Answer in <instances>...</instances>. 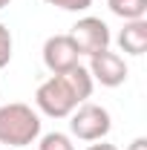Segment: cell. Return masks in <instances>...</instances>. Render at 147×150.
I'll return each instance as SVG.
<instances>
[{"label": "cell", "mask_w": 147, "mask_h": 150, "mask_svg": "<svg viewBox=\"0 0 147 150\" xmlns=\"http://www.w3.org/2000/svg\"><path fill=\"white\" fill-rule=\"evenodd\" d=\"M40 136V115L23 101L0 107V144L6 147H29Z\"/></svg>", "instance_id": "cell-1"}, {"label": "cell", "mask_w": 147, "mask_h": 150, "mask_svg": "<svg viewBox=\"0 0 147 150\" xmlns=\"http://www.w3.org/2000/svg\"><path fill=\"white\" fill-rule=\"evenodd\" d=\"M78 95L69 87L66 75H49L35 90V107L46 118H69V112L78 107Z\"/></svg>", "instance_id": "cell-2"}, {"label": "cell", "mask_w": 147, "mask_h": 150, "mask_svg": "<svg viewBox=\"0 0 147 150\" xmlns=\"http://www.w3.org/2000/svg\"><path fill=\"white\" fill-rule=\"evenodd\" d=\"M112 130V115L107 107L101 104H78L72 112H69V133L72 139H81V142H101L107 139V133Z\"/></svg>", "instance_id": "cell-3"}, {"label": "cell", "mask_w": 147, "mask_h": 150, "mask_svg": "<svg viewBox=\"0 0 147 150\" xmlns=\"http://www.w3.org/2000/svg\"><path fill=\"white\" fill-rule=\"evenodd\" d=\"M69 38L75 40V46H78V52L81 55H95V52H104V49H110V26L104 23L101 18H92V15H87V18H81L78 23L72 26V32H69Z\"/></svg>", "instance_id": "cell-4"}, {"label": "cell", "mask_w": 147, "mask_h": 150, "mask_svg": "<svg viewBox=\"0 0 147 150\" xmlns=\"http://www.w3.org/2000/svg\"><path fill=\"white\" fill-rule=\"evenodd\" d=\"M81 64V52L75 46V40L66 35H52L46 38L43 43V67L49 69L52 75H61V72H69L72 67Z\"/></svg>", "instance_id": "cell-5"}, {"label": "cell", "mask_w": 147, "mask_h": 150, "mask_svg": "<svg viewBox=\"0 0 147 150\" xmlns=\"http://www.w3.org/2000/svg\"><path fill=\"white\" fill-rule=\"evenodd\" d=\"M90 75L95 84H101V87H121L124 81H127V61L118 55V52H110V49H104V52H95L90 55Z\"/></svg>", "instance_id": "cell-6"}, {"label": "cell", "mask_w": 147, "mask_h": 150, "mask_svg": "<svg viewBox=\"0 0 147 150\" xmlns=\"http://www.w3.org/2000/svg\"><path fill=\"white\" fill-rule=\"evenodd\" d=\"M118 46L121 52L139 58L147 52V18L139 20H124V29L118 32Z\"/></svg>", "instance_id": "cell-7"}, {"label": "cell", "mask_w": 147, "mask_h": 150, "mask_svg": "<svg viewBox=\"0 0 147 150\" xmlns=\"http://www.w3.org/2000/svg\"><path fill=\"white\" fill-rule=\"evenodd\" d=\"M61 75H66V81H69V87L75 90V95H78V101H81V104L92 95L95 81H92L90 69H87L84 64H78V67H72V69H69V72H61Z\"/></svg>", "instance_id": "cell-8"}, {"label": "cell", "mask_w": 147, "mask_h": 150, "mask_svg": "<svg viewBox=\"0 0 147 150\" xmlns=\"http://www.w3.org/2000/svg\"><path fill=\"white\" fill-rule=\"evenodd\" d=\"M107 6L121 20H139L147 15V0H107Z\"/></svg>", "instance_id": "cell-9"}, {"label": "cell", "mask_w": 147, "mask_h": 150, "mask_svg": "<svg viewBox=\"0 0 147 150\" xmlns=\"http://www.w3.org/2000/svg\"><path fill=\"white\" fill-rule=\"evenodd\" d=\"M37 150H75V144H72V136L52 130V133L37 136Z\"/></svg>", "instance_id": "cell-10"}, {"label": "cell", "mask_w": 147, "mask_h": 150, "mask_svg": "<svg viewBox=\"0 0 147 150\" xmlns=\"http://www.w3.org/2000/svg\"><path fill=\"white\" fill-rule=\"evenodd\" d=\"M12 49H15V40H12V32L6 23H0V69L9 67L12 61Z\"/></svg>", "instance_id": "cell-11"}, {"label": "cell", "mask_w": 147, "mask_h": 150, "mask_svg": "<svg viewBox=\"0 0 147 150\" xmlns=\"http://www.w3.org/2000/svg\"><path fill=\"white\" fill-rule=\"evenodd\" d=\"M55 9H64V12H87L92 6V0H43Z\"/></svg>", "instance_id": "cell-12"}, {"label": "cell", "mask_w": 147, "mask_h": 150, "mask_svg": "<svg viewBox=\"0 0 147 150\" xmlns=\"http://www.w3.org/2000/svg\"><path fill=\"white\" fill-rule=\"evenodd\" d=\"M127 150H147V139L144 136H139V139H133L127 144Z\"/></svg>", "instance_id": "cell-13"}, {"label": "cell", "mask_w": 147, "mask_h": 150, "mask_svg": "<svg viewBox=\"0 0 147 150\" xmlns=\"http://www.w3.org/2000/svg\"><path fill=\"white\" fill-rule=\"evenodd\" d=\"M87 150H118V147H115V144H110V142H104V139H101V142H92V144H90V147H87Z\"/></svg>", "instance_id": "cell-14"}, {"label": "cell", "mask_w": 147, "mask_h": 150, "mask_svg": "<svg viewBox=\"0 0 147 150\" xmlns=\"http://www.w3.org/2000/svg\"><path fill=\"white\" fill-rule=\"evenodd\" d=\"M9 3H12V0H0V12H3V9H6Z\"/></svg>", "instance_id": "cell-15"}]
</instances>
